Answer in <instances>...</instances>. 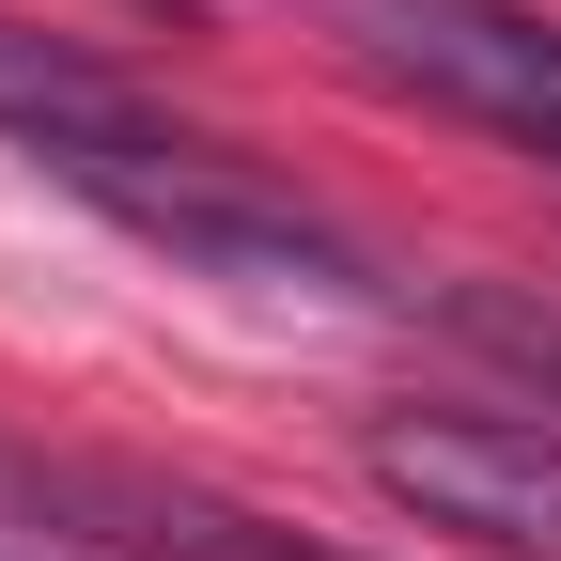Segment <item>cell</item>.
<instances>
[{"label":"cell","instance_id":"6da1fadb","mask_svg":"<svg viewBox=\"0 0 561 561\" xmlns=\"http://www.w3.org/2000/svg\"><path fill=\"white\" fill-rule=\"evenodd\" d=\"M47 172L79 187L94 219H125L140 250H172L187 280H219V297H265V312H405V280H375L297 187H265L250 157H219V140H187V125H157V110L62 140Z\"/></svg>","mask_w":561,"mask_h":561},{"label":"cell","instance_id":"7a4b0ae2","mask_svg":"<svg viewBox=\"0 0 561 561\" xmlns=\"http://www.w3.org/2000/svg\"><path fill=\"white\" fill-rule=\"evenodd\" d=\"M328 32H343L359 79H390V94H421V110H453V125L561 172V32L530 0H328Z\"/></svg>","mask_w":561,"mask_h":561},{"label":"cell","instance_id":"3957f363","mask_svg":"<svg viewBox=\"0 0 561 561\" xmlns=\"http://www.w3.org/2000/svg\"><path fill=\"white\" fill-rule=\"evenodd\" d=\"M375 500L421 515V530H453L483 561H561V437L546 421H500V405H390L375 437Z\"/></svg>","mask_w":561,"mask_h":561},{"label":"cell","instance_id":"277c9868","mask_svg":"<svg viewBox=\"0 0 561 561\" xmlns=\"http://www.w3.org/2000/svg\"><path fill=\"white\" fill-rule=\"evenodd\" d=\"M47 483H62L79 530H110V546H140V561H343V546L219 500V483H172V468H47Z\"/></svg>","mask_w":561,"mask_h":561},{"label":"cell","instance_id":"5b68a950","mask_svg":"<svg viewBox=\"0 0 561 561\" xmlns=\"http://www.w3.org/2000/svg\"><path fill=\"white\" fill-rule=\"evenodd\" d=\"M140 94L110 79L94 47H62V32H16L0 16V125L32 140V157H62V140H94V125H125Z\"/></svg>","mask_w":561,"mask_h":561},{"label":"cell","instance_id":"8992f818","mask_svg":"<svg viewBox=\"0 0 561 561\" xmlns=\"http://www.w3.org/2000/svg\"><path fill=\"white\" fill-rule=\"evenodd\" d=\"M437 328L468 343V359H500V375H530V390L561 405V297H515V280H453V297H437Z\"/></svg>","mask_w":561,"mask_h":561},{"label":"cell","instance_id":"52a82bcc","mask_svg":"<svg viewBox=\"0 0 561 561\" xmlns=\"http://www.w3.org/2000/svg\"><path fill=\"white\" fill-rule=\"evenodd\" d=\"M0 561H140V546L79 530V515H62V483H47V500H16V515H0Z\"/></svg>","mask_w":561,"mask_h":561},{"label":"cell","instance_id":"ba28073f","mask_svg":"<svg viewBox=\"0 0 561 561\" xmlns=\"http://www.w3.org/2000/svg\"><path fill=\"white\" fill-rule=\"evenodd\" d=\"M16 500H47V468H32V453H0V515H16Z\"/></svg>","mask_w":561,"mask_h":561}]
</instances>
